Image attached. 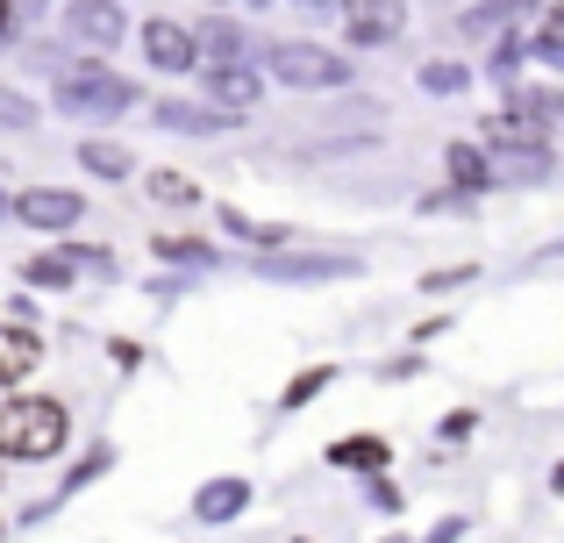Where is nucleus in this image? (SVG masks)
Returning a JSON list of instances; mask_svg holds the SVG:
<instances>
[{
  "label": "nucleus",
  "instance_id": "27",
  "mask_svg": "<svg viewBox=\"0 0 564 543\" xmlns=\"http://www.w3.org/2000/svg\"><path fill=\"white\" fill-rule=\"evenodd\" d=\"M465 279H471V265H451V272H429L422 286H429V293H443V286H465Z\"/></svg>",
  "mask_w": 564,
  "mask_h": 543
},
{
  "label": "nucleus",
  "instance_id": "11",
  "mask_svg": "<svg viewBox=\"0 0 564 543\" xmlns=\"http://www.w3.org/2000/svg\"><path fill=\"white\" fill-rule=\"evenodd\" d=\"M72 36L100 43V51L122 43V8H115V0H79V8H72Z\"/></svg>",
  "mask_w": 564,
  "mask_h": 543
},
{
  "label": "nucleus",
  "instance_id": "20",
  "mask_svg": "<svg viewBox=\"0 0 564 543\" xmlns=\"http://www.w3.org/2000/svg\"><path fill=\"white\" fill-rule=\"evenodd\" d=\"M158 258H172V265H207L215 251H207L200 237H158Z\"/></svg>",
  "mask_w": 564,
  "mask_h": 543
},
{
  "label": "nucleus",
  "instance_id": "4",
  "mask_svg": "<svg viewBox=\"0 0 564 543\" xmlns=\"http://www.w3.org/2000/svg\"><path fill=\"white\" fill-rule=\"evenodd\" d=\"M486 143H494V151H514V158H551V151H543V143H551V122L514 100V108L486 115Z\"/></svg>",
  "mask_w": 564,
  "mask_h": 543
},
{
  "label": "nucleus",
  "instance_id": "10",
  "mask_svg": "<svg viewBox=\"0 0 564 543\" xmlns=\"http://www.w3.org/2000/svg\"><path fill=\"white\" fill-rule=\"evenodd\" d=\"M207 94H215V108H229V115H243L250 100H258V72L250 65H207Z\"/></svg>",
  "mask_w": 564,
  "mask_h": 543
},
{
  "label": "nucleus",
  "instance_id": "23",
  "mask_svg": "<svg viewBox=\"0 0 564 543\" xmlns=\"http://www.w3.org/2000/svg\"><path fill=\"white\" fill-rule=\"evenodd\" d=\"M536 57H543V65H557V72H564V8L551 14V22H543V36H536Z\"/></svg>",
  "mask_w": 564,
  "mask_h": 543
},
{
  "label": "nucleus",
  "instance_id": "9",
  "mask_svg": "<svg viewBox=\"0 0 564 543\" xmlns=\"http://www.w3.org/2000/svg\"><path fill=\"white\" fill-rule=\"evenodd\" d=\"M250 508V479H207L200 493H193V515L200 522H236Z\"/></svg>",
  "mask_w": 564,
  "mask_h": 543
},
{
  "label": "nucleus",
  "instance_id": "5",
  "mask_svg": "<svg viewBox=\"0 0 564 543\" xmlns=\"http://www.w3.org/2000/svg\"><path fill=\"white\" fill-rule=\"evenodd\" d=\"M108 279L115 272V258L108 251H86V243H79V251H57V258H29V265H22V279H29V286H72V279Z\"/></svg>",
  "mask_w": 564,
  "mask_h": 543
},
{
  "label": "nucleus",
  "instance_id": "1",
  "mask_svg": "<svg viewBox=\"0 0 564 543\" xmlns=\"http://www.w3.org/2000/svg\"><path fill=\"white\" fill-rule=\"evenodd\" d=\"M65 430H72V415L57 401H43V393L0 401V458H57Z\"/></svg>",
  "mask_w": 564,
  "mask_h": 543
},
{
  "label": "nucleus",
  "instance_id": "14",
  "mask_svg": "<svg viewBox=\"0 0 564 543\" xmlns=\"http://www.w3.org/2000/svg\"><path fill=\"white\" fill-rule=\"evenodd\" d=\"M43 358V344L29 329H0V387H14V379H29Z\"/></svg>",
  "mask_w": 564,
  "mask_h": 543
},
{
  "label": "nucleus",
  "instance_id": "17",
  "mask_svg": "<svg viewBox=\"0 0 564 543\" xmlns=\"http://www.w3.org/2000/svg\"><path fill=\"white\" fill-rule=\"evenodd\" d=\"M79 165L86 172H100V180H129V151H122V143H79Z\"/></svg>",
  "mask_w": 564,
  "mask_h": 543
},
{
  "label": "nucleus",
  "instance_id": "24",
  "mask_svg": "<svg viewBox=\"0 0 564 543\" xmlns=\"http://www.w3.org/2000/svg\"><path fill=\"white\" fill-rule=\"evenodd\" d=\"M151 200H172V208H186V200H193V180H180V172H151Z\"/></svg>",
  "mask_w": 564,
  "mask_h": 543
},
{
  "label": "nucleus",
  "instance_id": "6",
  "mask_svg": "<svg viewBox=\"0 0 564 543\" xmlns=\"http://www.w3.org/2000/svg\"><path fill=\"white\" fill-rule=\"evenodd\" d=\"M8 215H22L29 229H72L86 215V200L65 194V186H29L22 200H8Z\"/></svg>",
  "mask_w": 564,
  "mask_h": 543
},
{
  "label": "nucleus",
  "instance_id": "26",
  "mask_svg": "<svg viewBox=\"0 0 564 543\" xmlns=\"http://www.w3.org/2000/svg\"><path fill=\"white\" fill-rule=\"evenodd\" d=\"M29 115H36V108H29L22 94H8V86H0V122H8V129H29Z\"/></svg>",
  "mask_w": 564,
  "mask_h": 543
},
{
  "label": "nucleus",
  "instance_id": "2",
  "mask_svg": "<svg viewBox=\"0 0 564 543\" xmlns=\"http://www.w3.org/2000/svg\"><path fill=\"white\" fill-rule=\"evenodd\" d=\"M137 108V86L108 65H72L57 79V115H86V122H115V115Z\"/></svg>",
  "mask_w": 564,
  "mask_h": 543
},
{
  "label": "nucleus",
  "instance_id": "25",
  "mask_svg": "<svg viewBox=\"0 0 564 543\" xmlns=\"http://www.w3.org/2000/svg\"><path fill=\"white\" fill-rule=\"evenodd\" d=\"M422 86H429V94H465V72H457V65H429Z\"/></svg>",
  "mask_w": 564,
  "mask_h": 543
},
{
  "label": "nucleus",
  "instance_id": "3",
  "mask_svg": "<svg viewBox=\"0 0 564 543\" xmlns=\"http://www.w3.org/2000/svg\"><path fill=\"white\" fill-rule=\"evenodd\" d=\"M264 72L272 79H286V86H344L350 79V57H336V51H322V43H264Z\"/></svg>",
  "mask_w": 564,
  "mask_h": 543
},
{
  "label": "nucleus",
  "instance_id": "19",
  "mask_svg": "<svg viewBox=\"0 0 564 543\" xmlns=\"http://www.w3.org/2000/svg\"><path fill=\"white\" fill-rule=\"evenodd\" d=\"M322 387H329V365H307V372L301 379H293V387L286 393H279V408H307V401H315V393Z\"/></svg>",
  "mask_w": 564,
  "mask_h": 543
},
{
  "label": "nucleus",
  "instance_id": "28",
  "mask_svg": "<svg viewBox=\"0 0 564 543\" xmlns=\"http://www.w3.org/2000/svg\"><path fill=\"white\" fill-rule=\"evenodd\" d=\"M0 215H8V194H0Z\"/></svg>",
  "mask_w": 564,
  "mask_h": 543
},
{
  "label": "nucleus",
  "instance_id": "8",
  "mask_svg": "<svg viewBox=\"0 0 564 543\" xmlns=\"http://www.w3.org/2000/svg\"><path fill=\"white\" fill-rule=\"evenodd\" d=\"M350 258H264V279H286V286H322V279H350Z\"/></svg>",
  "mask_w": 564,
  "mask_h": 543
},
{
  "label": "nucleus",
  "instance_id": "18",
  "mask_svg": "<svg viewBox=\"0 0 564 543\" xmlns=\"http://www.w3.org/2000/svg\"><path fill=\"white\" fill-rule=\"evenodd\" d=\"M193 51H215V65H229V57H243V29L236 22H207Z\"/></svg>",
  "mask_w": 564,
  "mask_h": 543
},
{
  "label": "nucleus",
  "instance_id": "22",
  "mask_svg": "<svg viewBox=\"0 0 564 543\" xmlns=\"http://www.w3.org/2000/svg\"><path fill=\"white\" fill-rule=\"evenodd\" d=\"M221 222H229L236 237H250V243H272V251L286 243V229H279V222H250V215H221Z\"/></svg>",
  "mask_w": 564,
  "mask_h": 543
},
{
  "label": "nucleus",
  "instance_id": "16",
  "mask_svg": "<svg viewBox=\"0 0 564 543\" xmlns=\"http://www.w3.org/2000/svg\"><path fill=\"white\" fill-rule=\"evenodd\" d=\"M329 465H344V473H379L386 436H344V444H329Z\"/></svg>",
  "mask_w": 564,
  "mask_h": 543
},
{
  "label": "nucleus",
  "instance_id": "12",
  "mask_svg": "<svg viewBox=\"0 0 564 543\" xmlns=\"http://www.w3.org/2000/svg\"><path fill=\"white\" fill-rule=\"evenodd\" d=\"M143 51H151L158 72H193V36L180 22H151L143 29Z\"/></svg>",
  "mask_w": 564,
  "mask_h": 543
},
{
  "label": "nucleus",
  "instance_id": "15",
  "mask_svg": "<svg viewBox=\"0 0 564 543\" xmlns=\"http://www.w3.org/2000/svg\"><path fill=\"white\" fill-rule=\"evenodd\" d=\"M443 165H451V186H465V194H486V186H494V165H486L479 143H451Z\"/></svg>",
  "mask_w": 564,
  "mask_h": 543
},
{
  "label": "nucleus",
  "instance_id": "21",
  "mask_svg": "<svg viewBox=\"0 0 564 543\" xmlns=\"http://www.w3.org/2000/svg\"><path fill=\"white\" fill-rule=\"evenodd\" d=\"M522 8H529V0H486V8H471V14H465V29H494V22H514Z\"/></svg>",
  "mask_w": 564,
  "mask_h": 543
},
{
  "label": "nucleus",
  "instance_id": "13",
  "mask_svg": "<svg viewBox=\"0 0 564 543\" xmlns=\"http://www.w3.org/2000/svg\"><path fill=\"white\" fill-rule=\"evenodd\" d=\"M400 29V0H350V43H386Z\"/></svg>",
  "mask_w": 564,
  "mask_h": 543
},
{
  "label": "nucleus",
  "instance_id": "7",
  "mask_svg": "<svg viewBox=\"0 0 564 543\" xmlns=\"http://www.w3.org/2000/svg\"><path fill=\"white\" fill-rule=\"evenodd\" d=\"M151 122H158V129H180V137H215V129H229L236 115H229V108H186V100H158Z\"/></svg>",
  "mask_w": 564,
  "mask_h": 543
}]
</instances>
